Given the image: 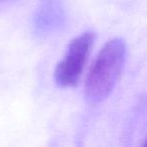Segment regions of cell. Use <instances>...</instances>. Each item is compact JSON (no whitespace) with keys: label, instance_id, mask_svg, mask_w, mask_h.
<instances>
[{"label":"cell","instance_id":"obj_1","mask_svg":"<svg viewBox=\"0 0 147 147\" xmlns=\"http://www.w3.org/2000/svg\"><path fill=\"white\" fill-rule=\"evenodd\" d=\"M126 59V43L122 38L109 40L99 53L85 83V98L91 104L107 99L114 90Z\"/></svg>","mask_w":147,"mask_h":147},{"label":"cell","instance_id":"obj_2","mask_svg":"<svg viewBox=\"0 0 147 147\" xmlns=\"http://www.w3.org/2000/svg\"><path fill=\"white\" fill-rule=\"evenodd\" d=\"M95 40V33L86 31L69 42L65 55L55 67V82L61 88L77 86Z\"/></svg>","mask_w":147,"mask_h":147},{"label":"cell","instance_id":"obj_3","mask_svg":"<svg viewBox=\"0 0 147 147\" xmlns=\"http://www.w3.org/2000/svg\"><path fill=\"white\" fill-rule=\"evenodd\" d=\"M65 11L61 0H42L33 17V28L37 35H47L63 26Z\"/></svg>","mask_w":147,"mask_h":147},{"label":"cell","instance_id":"obj_4","mask_svg":"<svg viewBox=\"0 0 147 147\" xmlns=\"http://www.w3.org/2000/svg\"><path fill=\"white\" fill-rule=\"evenodd\" d=\"M143 145H144V146H146V147H147V139H146V140H145V142L143 143Z\"/></svg>","mask_w":147,"mask_h":147}]
</instances>
